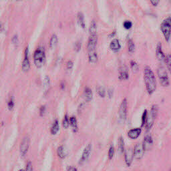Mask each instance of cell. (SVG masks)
<instances>
[{
  "mask_svg": "<svg viewBox=\"0 0 171 171\" xmlns=\"http://www.w3.org/2000/svg\"><path fill=\"white\" fill-rule=\"evenodd\" d=\"M59 129V122H58V120H55L52 126H51V130H50L51 134H53V135L56 134L58 132Z\"/></svg>",
  "mask_w": 171,
  "mask_h": 171,
  "instance_id": "44dd1931",
  "label": "cell"
},
{
  "mask_svg": "<svg viewBox=\"0 0 171 171\" xmlns=\"http://www.w3.org/2000/svg\"><path fill=\"white\" fill-rule=\"evenodd\" d=\"M81 49V43L80 42H77L75 43L74 46V50L76 51H79Z\"/></svg>",
  "mask_w": 171,
  "mask_h": 171,
  "instance_id": "d590c367",
  "label": "cell"
},
{
  "mask_svg": "<svg viewBox=\"0 0 171 171\" xmlns=\"http://www.w3.org/2000/svg\"><path fill=\"white\" fill-rule=\"evenodd\" d=\"M78 23L82 28H85V22H84V17L82 14L79 13L78 15Z\"/></svg>",
  "mask_w": 171,
  "mask_h": 171,
  "instance_id": "cb8c5ba5",
  "label": "cell"
},
{
  "mask_svg": "<svg viewBox=\"0 0 171 171\" xmlns=\"http://www.w3.org/2000/svg\"><path fill=\"white\" fill-rule=\"evenodd\" d=\"M83 97H84L85 100L88 102H90L92 100V97H93L92 92L90 88H85L84 92H83Z\"/></svg>",
  "mask_w": 171,
  "mask_h": 171,
  "instance_id": "ac0fdd59",
  "label": "cell"
},
{
  "mask_svg": "<svg viewBox=\"0 0 171 171\" xmlns=\"http://www.w3.org/2000/svg\"><path fill=\"white\" fill-rule=\"evenodd\" d=\"M156 55L157 58L160 62H165L166 55L163 52L162 47V43L161 42H158L157 45L156 47Z\"/></svg>",
  "mask_w": 171,
  "mask_h": 171,
  "instance_id": "4fadbf2b",
  "label": "cell"
},
{
  "mask_svg": "<svg viewBox=\"0 0 171 171\" xmlns=\"http://www.w3.org/2000/svg\"><path fill=\"white\" fill-rule=\"evenodd\" d=\"M153 145V140L150 135H146L142 142V146L145 151L150 150Z\"/></svg>",
  "mask_w": 171,
  "mask_h": 171,
  "instance_id": "7c38bea8",
  "label": "cell"
},
{
  "mask_svg": "<svg viewBox=\"0 0 171 171\" xmlns=\"http://www.w3.org/2000/svg\"><path fill=\"white\" fill-rule=\"evenodd\" d=\"M70 124L71 125V128H72L74 132H76L78 130V126L77 120L75 116H71L70 118Z\"/></svg>",
  "mask_w": 171,
  "mask_h": 171,
  "instance_id": "ffe728a7",
  "label": "cell"
},
{
  "mask_svg": "<svg viewBox=\"0 0 171 171\" xmlns=\"http://www.w3.org/2000/svg\"><path fill=\"white\" fill-rule=\"evenodd\" d=\"M45 112H46V107L44 106H42L40 108V109H39V115H40L41 116H43Z\"/></svg>",
  "mask_w": 171,
  "mask_h": 171,
  "instance_id": "f35d334b",
  "label": "cell"
},
{
  "mask_svg": "<svg viewBox=\"0 0 171 171\" xmlns=\"http://www.w3.org/2000/svg\"><path fill=\"white\" fill-rule=\"evenodd\" d=\"M18 171H25L24 170H23V169H20V170H19Z\"/></svg>",
  "mask_w": 171,
  "mask_h": 171,
  "instance_id": "7dc6e473",
  "label": "cell"
},
{
  "mask_svg": "<svg viewBox=\"0 0 171 171\" xmlns=\"http://www.w3.org/2000/svg\"><path fill=\"white\" fill-rule=\"evenodd\" d=\"M30 68V63L28 59V47H26L24 53V59L22 63V70L23 71H28Z\"/></svg>",
  "mask_w": 171,
  "mask_h": 171,
  "instance_id": "5bb4252c",
  "label": "cell"
},
{
  "mask_svg": "<svg viewBox=\"0 0 171 171\" xmlns=\"http://www.w3.org/2000/svg\"><path fill=\"white\" fill-rule=\"evenodd\" d=\"M127 112H128V102H127L126 98H124L121 102L118 111L119 118H120V120L123 122L126 119Z\"/></svg>",
  "mask_w": 171,
  "mask_h": 171,
  "instance_id": "5b68a950",
  "label": "cell"
},
{
  "mask_svg": "<svg viewBox=\"0 0 171 171\" xmlns=\"http://www.w3.org/2000/svg\"><path fill=\"white\" fill-rule=\"evenodd\" d=\"M114 154H115L114 147L113 146H111L110 147V149L108 150V156L109 160H112L114 156Z\"/></svg>",
  "mask_w": 171,
  "mask_h": 171,
  "instance_id": "4dcf8cb0",
  "label": "cell"
},
{
  "mask_svg": "<svg viewBox=\"0 0 171 171\" xmlns=\"http://www.w3.org/2000/svg\"><path fill=\"white\" fill-rule=\"evenodd\" d=\"M16 1H20V0H16Z\"/></svg>",
  "mask_w": 171,
  "mask_h": 171,
  "instance_id": "681fc988",
  "label": "cell"
},
{
  "mask_svg": "<svg viewBox=\"0 0 171 171\" xmlns=\"http://www.w3.org/2000/svg\"><path fill=\"white\" fill-rule=\"evenodd\" d=\"M96 91L98 94L100 96L101 98H104L106 92H105V89L103 88L102 86H98L96 88Z\"/></svg>",
  "mask_w": 171,
  "mask_h": 171,
  "instance_id": "f546056e",
  "label": "cell"
},
{
  "mask_svg": "<svg viewBox=\"0 0 171 171\" xmlns=\"http://www.w3.org/2000/svg\"><path fill=\"white\" fill-rule=\"evenodd\" d=\"M170 2H171V0H170Z\"/></svg>",
  "mask_w": 171,
  "mask_h": 171,
  "instance_id": "816d5d0a",
  "label": "cell"
},
{
  "mask_svg": "<svg viewBox=\"0 0 171 171\" xmlns=\"http://www.w3.org/2000/svg\"><path fill=\"white\" fill-rule=\"evenodd\" d=\"M170 39H171V38H170Z\"/></svg>",
  "mask_w": 171,
  "mask_h": 171,
  "instance_id": "f5cc1de1",
  "label": "cell"
},
{
  "mask_svg": "<svg viewBox=\"0 0 171 171\" xmlns=\"http://www.w3.org/2000/svg\"><path fill=\"white\" fill-rule=\"evenodd\" d=\"M134 151V157L137 159V160H140L141 159L143 156H144L145 153V149L143 148L142 144L141 143H138L134 146V149L133 150Z\"/></svg>",
  "mask_w": 171,
  "mask_h": 171,
  "instance_id": "9c48e42d",
  "label": "cell"
},
{
  "mask_svg": "<svg viewBox=\"0 0 171 171\" xmlns=\"http://www.w3.org/2000/svg\"><path fill=\"white\" fill-rule=\"evenodd\" d=\"M91 151H92V145H91V144H89L85 147L84 150H83V151L82 157H81L80 159H79V165H82L88 160L90 155L91 154Z\"/></svg>",
  "mask_w": 171,
  "mask_h": 171,
  "instance_id": "ba28073f",
  "label": "cell"
},
{
  "mask_svg": "<svg viewBox=\"0 0 171 171\" xmlns=\"http://www.w3.org/2000/svg\"><path fill=\"white\" fill-rule=\"evenodd\" d=\"M157 74L159 79V82L163 87H167L170 85L169 77L167 71L165 67L160 66L157 69Z\"/></svg>",
  "mask_w": 171,
  "mask_h": 171,
  "instance_id": "3957f363",
  "label": "cell"
},
{
  "mask_svg": "<svg viewBox=\"0 0 171 171\" xmlns=\"http://www.w3.org/2000/svg\"><path fill=\"white\" fill-rule=\"evenodd\" d=\"M141 133V128H136L129 130L128 132V136L131 139L137 138Z\"/></svg>",
  "mask_w": 171,
  "mask_h": 171,
  "instance_id": "9a60e30c",
  "label": "cell"
},
{
  "mask_svg": "<svg viewBox=\"0 0 171 171\" xmlns=\"http://www.w3.org/2000/svg\"><path fill=\"white\" fill-rule=\"evenodd\" d=\"M121 47L120 42L118 39H114L113 40L110 42V48L111 50L114 51V52H117L119 50H120Z\"/></svg>",
  "mask_w": 171,
  "mask_h": 171,
  "instance_id": "2e32d148",
  "label": "cell"
},
{
  "mask_svg": "<svg viewBox=\"0 0 171 171\" xmlns=\"http://www.w3.org/2000/svg\"><path fill=\"white\" fill-rule=\"evenodd\" d=\"M34 63L38 67H41L45 59V54L42 50H37L34 54Z\"/></svg>",
  "mask_w": 171,
  "mask_h": 171,
  "instance_id": "8992f818",
  "label": "cell"
},
{
  "mask_svg": "<svg viewBox=\"0 0 171 171\" xmlns=\"http://www.w3.org/2000/svg\"><path fill=\"white\" fill-rule=\"evenodd\" d=\"M161 30L165 39L169 42L171 38V16L165 18L161 24Z\"/></svg>",
  "mask_w": 171,
  "mask_h": 171,
  "instance_id": "7a4b0ae2",
  "label": "cell"
},
{
  "mask_svg": "<svg viewBox=\"0 0 171 171\" xmlns=\"http://www.w3.org/2000/svg\"><path fill=\"white\" fill-rule=\"evenodd\" d=\"M115 34H116V31H113V33H112V34H111L109 35V37H110V38H111V37H114Z\"/></svg>",
  "mask_w": 171,
  "mask_h": 171,
  "instance_id": "bcb514c9",
  "label": "cell"
},
{
  "mask_svg": "<svg viewBox=\"0 0 171 171\" xmlns=\"http://www.w3.org/2000/svg\"><path fill=\"white\" fill-rule=\"evenodd\" d=\"M130 68L132 70V71L134 73H136L138 71L139 67L136 62H135L134 60H132L130 62Z\"/></svg>",
  "mask_w": 171,
  "mask_h": 171,
  "instance_id": "f1b7e54d",
  "label": "cell"
},
{
  "mask_svg": "<svg viewBox=\"0 0 171 171\" xmlns=\"http://www.w3.org/2000/svg\"><path fill=\"white\" fill-rule=\"evenodd\" d=\"M62 124H63V127L64 128H67L69 127V125H70V120L68 119V117H67V115H66L64 118H63V123H62Z\"/></svg>",
  "mask_w": 171,
  "mask_h": 171,
  "instance_id": "d6a6232c",
  "label": "cell"
},
{
  "mask_svg": "<svg viewBox=\"0 0 171 171\" xmlns=\"http://www.w3.org/2000/svg\"><path fill=\"white\" fill-rule=\"evenodd\" d=\"M25 171H33V166L31 162H28L26 165V169Z\"/></svg>",
  "mask_w": 171,
  "mask_h": 171,
  "instance_id": "8d00e7d4",
  "label": "cell"
},
{
  "mask_svg": "<svg viewBox=\"0 0 171 171\" xmlns=\"http://www.w3.org/2000/svg\"><path fill=\"white\" fill-rule=\"evenodd\" d=\"M0 30H1V24H0Z\"/></svg>",
  "mask_w": 171,
  "mask_h": 171,
  "instance_id": "c3c4849f",
  "label": "cell"
},
{
  "mask_svg": "<svg viewBox=\"0 0 171 171\" xmlns=\"http://www.w3.org/2000/svg\"><path fill=\"white\" fill-rule=\"evenodd\" d=\"M129 78L128 70L126 67H122L119 73V79L120 80H127Z\"/></svg>",
  "mask_w": 171,
  "mask_h": 171,
  "instance_id": "e0dca14e",
  "label": "cell"
},
{
  "mask_svg": "<svg viewBox=\"0 0 171 171\" xmlns=\"http://www.w3.org/2000/svg\"><path fill=\"white\" fill-rule=\"evenodd\" d=\"M73 66H74V63L71 61H69L67 63V68L68 70H71V68H72Z\"/></svg>",
  "mask_w": 171,
  "mask_h": 171,
  "instance_id": "b9f144b4",
  "label": "cell"
},
{
  "mask_svg": "<svg viewBox=\"0 0 171 171\" xmlns=\"http://www.w3.org/2000/svg\"><path fill=\"white\" fill-rule=\"evenodd\" d=\"M165 62L167 69H168L169 72L171 74V54H168L166 55Z\"/></svg>",
  "mask_w": 171,
  "mask_h": 171,
  "instance_id": "484cf974",
  "label": "cell"
},
{
  "mask_svg": "<svg viewBox=\"0 0 171 171\" xmlns=\"http://www.w3.org/2000/svg\"><path fill=\"white\" fill-rule=\"evenodd\" d=\"M58 43V37L56 35L54 34L52 35V37L50 39V47L51 48H53L55 46H56Z\"/></svg>",
  "mask_w": 171,
  "mask_h": 171,
  "instance_id": "83f0119b",
  "label": "cell"
},
{
  "mask_svg": "<svg viewBox=\"0 0 171 171\" xmlns=\"http://www.w3.org/2000/svg\"><path fill=\"white\" fill-rule=\"evenodd\" d=\"M113 93H114L113 88H109L108 90V95L109 98H111L112 97V96H113Z\"/></svg>",
  "mask_w": 171,
  "mask_h": 171,
  "instance_id": "60d3db41",
  "label": "cell"
},
{
  "mask_svg": "<svg viewBox=\"0 0 171 171\" xmlns=\"http://www.w3.org/2000/svg\"><path fill=\"white\" fill-rule=\"evenodd\" d=\"M97 41H98V38H97L96 35H90V37L89 38V40H88V52H91V51H96Z\"/></svg>",
  "mask_w": 171,
  "mask_h": 171,
  "instance_id": "30bf717a",
  "label": "cell"
},
{
  "mask_svg": "<svg viewBox=\"0 0 171 171\" xmlns=\"http://www.w3.org/2000/svg\"><path fill=\"white\" fill-rule=\"evenodd\" d=\"M7 107H8V109L10 110H12L14 108V100L13 98H10V100H9L8 103H7Z\"/></svg>",
  "mask_w": 171,
  "mask_h": 171,
  "instance_id": "e575fe53",
  "label": "cell"
},
{
  "mask_svg": "<svg viewBox=\"0 0 171 171\" xmlns=\"http://www.w3.org/2000/svg\"><path fill=\"white\" fill-rule=\"evenodd\" d=\"M84 106H85L84 104H81L79 106L78 109V112H79V113H80V112H82V110L83 109V108H84Z\"/></svg>",
  "mask_w": 171,
  "mask_h": 171,
  "instance_id": "ee69618b",
  "label": "cell"
},
{
  "mask_svg": "<svg viewBox=\"0 0 171 171\" xmlns=\"http://www.w3.org/2000/svg\"><path fill=\"white\" fill-rule=\"evenodd\" d=\"M128 50L130 54L133 53L135 50V44L132 39H129L128 41Z\"/></svg>",
  "mask_w": 171,
  "mask_h": 171,
  "instance_id": "4316f807",
  "label": "cell"
},
{
  "mask_svg": "<svg viewBox=\"0 0 171 171\" xmlns=\"http://www.w3.org/2000/svg\"><path fill=\"white\" fill-rule=\"evenodd\" d=\"M118 150L121 153H124V139L122 136H120L118 139Z\"/></svg>",
  "mask_w": 171,
  "mask_h": 171,
  "instance_id": "7402d4cb",
  "label": "cell"
},
{
  "mask_svg": "<svg viewBox=\"0 0 171 171\" xmlns=\"http://www.w3.org/2000/svg\"><path fill=\"white\" fill-rule=\"evenodd\" d=\"M50 79L49 77L46 76L45 79H44V86H45V87L50 86Z\"/></svg>",
  "mask_w": 171,
  "mask_h": 171,
  "instance_id": "ab89813d",
  "label": "cell"
},
{
  "mask_svg": "<svg viewBox=\"0 0 171 171\" xmlns=\"http://www.w3.org/2000/svg\"><path fill=\"white\" fill-rule=\"evenodd\" d=\"M123 26L126 30H130L132 27V23L130 21H125L123 23Z\"/></svg>",
  "mask_w": 171,
  "mask_h": 171,
  "instance_id": "836d02e7",
  "label": "cell"
},
{
  "mask_svg": "<svg viewBox=\"0 0 171 171\" xmlns=\"http://www.w3.org/2000/svg\"><path fill=\"white\" fill-rule=\"evenodd\" d=\"M67 171H78L77 169L75 168V167H73V166H70L67 168Z\"/></svg>",
  "mask_w": 171,
  "mask_h": 171,
  "instance_id": "f6af8a7d",
  "label": "cell"
},
{
  "mask_svg": "<svg viewBox=\"0 0 171 171\" xmlns=\"http://www.w3.org/2000/svg\"><path fill=\"white\" fill-rule=\"evenodd\" d=\"M144 81L146 89L149 95L153 94L157 89V80L154 73L149 66H146L144 69Z\"/></svg>",
  "mask_w": 171,
  "mask_h": 171,
  "instance_id": "6da1fadb",
  "label": "cell"
},
{
  "mask_svg": "<svg viewBox=\"0 0 171 171\" xmlns=\"http://www.w3.org/2000/svg\"><path fill=\"white\" fill-rule=\"evenodd\" d=\"M88 55H89V60L91 63H96L98 61V57H97V54L96 53V51L88 52Z\"/></svg>",
  "mask_w": 171,
  "mask_h": 171,
  "instance_id": "603a6c76",
  "label": "cell"
},
{
  "mask_svg": "<svg viewBox=\"0 0 171 171\" xmlns=\"http://www.w3.org/2000/svg\"><path fill=\"white\" fill-rule=\"evenodd\" d=\"M147 117H148V112H147L146 110H145L142 116V126H144L146 124Z\"/></svg>",
  "mask_w": 171,
  "mask_h": 171,
  "instance_id": "1f68e13d",
  "label": "cell"
},
{
  "mask_svg": "<svg viewBox=\"0 0 171 171\" xmlns=\"http://www.w3.org/2000/svg\"><path fill=\"white\" fill-rule=\"evenodd\" d=\"M89 31H90V35H96V22L94 21H92V23H91Z\"/></svg>",
  "mask_w": 171,
  "mask_h": 171,
  "instance_id": "d4e9b609",
  "label": "cell"
},
{
  "mask_svg": "<svg viewBox=\"0 0 171 171\" xmlns=\"http://www.w3.org/2000/svg\"><path fill=\"white\" fill-rule=\"evenodd\" d=\"M30 145V138L28 136H26L22 140L20 147H19V151L22 157H25L28 151L29 147Z\"/></svg>",
  "mask_w": 171,
  "mask_h": 171,
  "instance_id": "52a82bcc",
  "label": "cell"
},
{
  "mask_svg": "<svg viewBox=\"0 0 171 171\" xmlns=\"http://www.w3.org/2000/svg\"><path fill=\"white\" fill-rule=\"evenodd\" d=\"M158 110V106L154 104L152 106V108L150 110V114H148V117H147V120L145 124L146 128L148 130L150 129L153 126L155 118H156L157 116Z\"/></svg>",
  "mask_w": 171,
  "mask_h": 171,
  "instance_id": "277c9868",
  "label": "cell"
},
{
  "mask_svg": "<svg viewBox=\"0 0 171 171\" xmlns=\"http://www.w3.org/2000/svg\"><path fill=\"white\" fill-rule=\"evenodd\" d=\"M57 154L59 158L61 159H64L67 156V153H66V149L64 146H59L57 150Z\"/></svg>",
  "mask_w": 171,
  "mask_h": 171,
  "instance_id": "d6986e66",
  "label": "cell"
},
{
  "mask_svg": "<svg viewBox=\"0 0 171 171\" xmlns=\"http://www.w3.org/2000/svg\"><path fill=\"white\" fill-rule=\"evenodd\" d=\"M150 2L152 6H153L154 7H157L159 4L160 0H150Z\"/></svg>",
  "mask_w": 171,
  "mask_h": 171,
  "instance_id": "74e56055",
  "label": "cell"
},
{
  "mask_svg": "<svg viewBox=\"0 0 171 171\" xmlns=\"http://www.w3.org/2000/svg\"><path fill=\"white\" fill-rule=\"evenodd\" d=\"M12 42L15 45H17L18 44V36L16 35H15V36H14V38H12Z\"/></svg>",
  "mask_w": 171,
  "mask_h": 171,
  "instance_id": "7bdbcfd3",
  "label": "cell"
},
{
  "mask_svg": "<svg viewBox=\"0 0 171 171\" xmlns=\"http://www.w3.org/2000/svg\"><path fill=\"white\" fill-rule=\"evenodd\" d=\"M124 158L126 164L128 166H130L132 164L134 158V151L132 149H128L124 150Z\"/></svg>",
  "mask_w": 171,
  "mask_h": 171,
  "instance_id": "8fae6325",
  "label": "cell"
},
{
  "mask_svg": "<svg viewBox=\"0 0 171 171\" xmlns=\"http://www.w3.org/2000/svg\"><path fill=\"white\" fill-rule=\"evenodd\" d=\"M170 171H171V169H170Z\"/></svg>",
  "mask_w": 171,
  "mask_h": 171,
  "instance_id": "f907efd6",
  "label": "cell"
}]
</instances>
